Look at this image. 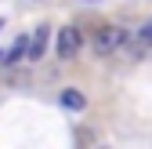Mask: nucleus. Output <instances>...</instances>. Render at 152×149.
Segmentation results:
<instances>
[{"mask_svg":"<svg viewBox=\"0 0 152 149\" xmlns=\"http://www.w3.org/2000/svg\"><path fill=\"white\" fill-rule=\"evenodd\" d=\"M123 40H127V29H120V26H102L98 33H94V51H98V55H109V51H116Z\"/></svg>","mask_w":152,"mask_h":149,"instance_id":"obj_1","label":"nucleus"},{"mask_svg":"<svg viewBox=\"0 0 152 149\" xmlns=\"http://www.w3.org/2000/svg\"><path fill=\"white\" fill-rule=\"evenodd\" d=\"M58 58H76V51H80V29H72V26H65L62 33H58Z\"/></svg>","mask_w":152,"mask_h":149,"instance_id":"obj_2","label":"nucleus"},{"mask_svg":"<svg viewBox=\"0 0 152 149\" xmlns=\"http://www.w3.org/2000/svg\"><path fill=\"white\" fill-rule=\"evenodd\" d=\"M47 26H40V29H36L33 36H29V47H26V62H36V58H40V55H44V44H47Z\"/></svg>","mask_w":152,"mask_h":149,"instance_id":"obj_3","label":"nucleus"},{"mask_svg":"<svg viewBox=\"0 0 152 149\" xmlns=\"http://www.w3.org/2000/svg\"><path fill=\"white\" fill-rule=\"evenodd\" d=\"M62 105H65V109H83V105H87V98H83L76 87H65V91H62Z\"/></svg>","mask_w":152,"mask_h":149,"instance_id":"obj_4","label":"nucleus"},{"mask_svg":"<svg viewBox=\"0 0 152 149\" xmlns=\"http://www.w3.org/2000/svg\"><path fill=\"white\" fill-rule=\"evenodd\" d=\"M141 44H152V22H148V26L141 29Z\"/></svg>","mask_w":152,"mask_h":149,"instance_id":"obj_5","label":"nucleus"},{"mask_svg":"<svg viewBox=\"0 0 152 149\" xmlns=\"http://www.w3.org/2000/svg\"><path fill=\"white\" fill-rule=\"evenodd\" d=\"M0 62H4V51H0Z\"/></svg>","mask_w":152,"mask_h":149,"instance_id":"obj_6","label":"nucleus"},{"mask_svg":"<svg viewBox=\"0 0 152 149\" xmlns=\"http://www.w3.org/2000/svg\"><path fill=\"white\" fill-rule=\"evenodd\" d=\"M0 26H4V22H0Z\"/></svg>","mask_w":152,"mask_h":149,"instance_id":"obj_7","label":"nucleus"}]
</instances>
